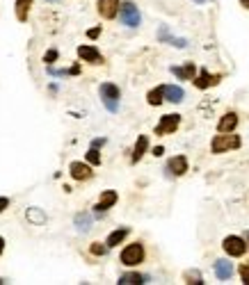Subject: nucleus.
Returning <instances> with one entry per match:
<instances>
[{
    "mask_svg": "<svg viewBox=\"0 0 249 285\" xmlns=\"http://www.w3.org/2000/svg\"><path fill=\"white\" fill-rule=\"evenodd\" d=\"M240 137L238 135H233V133H222V135H217L215 140H213L211 148L213 153H227V151H236V148H240Z\"/></svg>",
    "mask_w": 249,
    "mask_h": 285,
    "instance_id": "obj_1",
    "label": "nucleus"
},
{
    "mask_svg": "<svg viewBox=\"0 0 249 285\" xmlns=\"http://www.w3.org/2000/svg\"><path fill=\"white\" fill-rule=\"evenodd\" d=\"M98 92H101V101H103V105L108 108V112H117V110H119V98H121L119 87L112 85V82H103Z\"/></svg>",
    "mask_w": 249,
    "mask_h": 285,
    "instance_id": "obj_2",
    "label": "nucleus"
},
{
    "mask_svg": "<svg viewBox=\"0 0 249 285\" xmlns=\"http://www.w3.org/2000/svg\"><path fill=\"white\" fill-rule=\"evenodd\" d=\"M121 263H124L126 267H135V265L144 263V247H142L140 242L128 244V247L121 251Z\"/></svg>",
    "mask_w": 249,
    "mask_h": 285,
    "instance_id": "obj_3",
    "label": "nucleus"
},
{
    "mask_svg": "<svg viewBox=\"0 0 249 285\" xmlns=\"http://www.w3.org/2000/svg\"><path fill=\"white\" fill-rule=\"evenodd\" d=\"M119 18H121V23L124 25H128V27H137L142 23V14H140V9H137L133 2H126V5H119Z\"/></svg>",
    "mask_w": 249,
    "mask_h": 285,
    "instance_id": "obj_4",
    "label": "nucleus"
},
{
    "mask_svg": "<svg viewBox=\"0 0 249 285\" xmlns=\"http://www.w3.org/2000/svg\"><path fill=\"white\" fill-rule=\"evenodd\" d=\"M222 247L229 256H233V258H240V256H245V251H247V242L238 235H229L222 242Z\"/></svg>",
    "mask_w": 249,
    "mask_h": 285,
    "instance_id": "obj_5",
    "label": "nucleus"
},
{
    "mask_svg": "<svg viewBox=\"0 0 249 285\" xmlns=\"http://www.w3.org/2000/svg\"><path fill=\"white\" fill-rule=\"evenodd\" d=\"M179 126H181L179 114H165V117L160 119V124L156 126V135H172L179 130Z\"/></svg>",
    "mask_w": 249,
    "mask_h": 285,
    "instance_id": "obj_6",
    "label": "nucleus"
},
{
    "mask_svg": "<svg viewBox=\"0 0 249 285\" xmlns=\"http://www.w3.org/2000/svg\"><path fill=\"white\" fill-rule=\"evenodd\" d=\"M188 171V157L185 155H174L167 162V173L169 176H183Z\"/></svg>",
    "mask_w": 249,
    "mask_h": 285,
    "instance_id": "obj_7",
    "label": "nucleus"
},
{
    "mask_svg": "<svg viewBox=\"0 0 249 285\" xmlns=\"http://www.w3.org/2000/svg\"><path fill=\"white\" fill-rule=\"evenodd\" d=\"M69 171H71V176L76 178V180H89V178L94 176L92 167H89V164H85V162H71Z\"/></svg>",
    "mask_w": 249,
    "mask_h": 285,
    "instance_id": "obj_8",
    "label": "nucleus"
},
{
    "mask_svg": "<svg viewBox=\"0 0 249 285\" xmlns=\"http://www.w3.org/2000/svg\"><path fill=\"white\" fill-rule=\"evenodd\" d=\"M96 7H98V14L103 18H114L117 11H119V0H98Z\"/></svg>",
    "mask_w": 249,
    "mask_h": 285,
    "instance_id": "obj_9",
    "label": "nucleus"
},
{
    "mask_svg": "<svg viewBox=\"0 0 249 285\" xmlns=\"http://www.w3.org/2000/svg\"><path fill=\"white\" fill-rule=\"evenodd\" d=\"M117 192L114 189H105L103 194H101V199H98V203H96V212H105V210H110L114 203H117Z\"/></svg>",
    "mask_w": 249,
    "mask_h": 285,
    "instance_id": "obj_10",
    "label": "nucleus"
},
{
    "mask_svg": "<svg viewBox=\"0 0 249 285\" xmlns=\"http://www.w3.org/2000/svg\"><path fill=\"white\" fill-rule=\"evenodd\" d=\"M236 126H238V114H236V112H227L222 119H220L217 130H220V133H233Z\"/></svg>",
    "mask_w": 249,
    "mask_h": 285,
    "instance_id": "obj_11",
    "label": "nucleus"
},
{
    "mask_svg": "<svg viewBox=\"0 0 249 285\" xmlns=\"http://www.w3.org/2000/svg\"><path fill=\"white\" fill-rule=\"evenodd\" d=\"M78 55H80V59H85V62H92V64H101V62H103L101 53H98L94 46H80V48H78Z\"/></svg>",
    "mask_w": 249,
    "mask_h": 285,
    "instance_id": "obj_12",
    "label": "nucleus"
},
{
    "mask_svg": "<svg viewBox=\"0 0 249 285\" xmlns=\"http://www.w3.org/2000/svg\"><path fill=\"white\" fill-rule=\"evenodd\" d=\"M172 73L176 78H181V80H195L197 66L192 64V62H188V64H183V66H172Z\"/></svg>",
    "mask_w": 249,
    "mask_h": 285,
    "instance_id": "obj_13",
    "label": "nucleus"
},
{
    "mask_svg": "<svg viewBox=\"0 0 249 285\" xmlns=\"http://www.w3.org/2000/svg\"><path fill=\"white\" fill-rule=\"evenodd\" d=\"M220 80H222V76H211L208 71H201L199 78H195V87L197 89H208V87L217 85Z\"/></svg>",
    "mask_w": 249,
    "mask_h": 285,
    "instance_id": "obj_14",
    "label": "nucleus"
},
{
    "mask_svg": "<svg viewBox=\"0 0 249 285\" xmlns=\"http://www.w3.org/2000/svg\"><path fill=\"white\" fill-rule=\"evenodd\" d=\"M146 148H149V137H146V135H140V137H137V142H135V148H133V157H130V160L140 162L142 157H144Z\"/></svg>",
    "mask_w": 249,
    "mask_h": 285,
    "instance_id": "obj_15",
    "label": "nucleus"
},
{
    "mask_svg": "<svg viewBox=\"0 0 249 285\" xmlns=\"http://www.w3.org/2000/svg\"><path fill=\"white\" fill-rule=\"evenodd\" d=\"M128 233H130V228H117V231H112L108 235V240H105V244H108V249H112V247H117V244H121L128 237Z\"/></svg>",
    "mask_w": 249,
    "mask_h": 285,
    "instance_id": "obj_16",
    "label": "nucleus"
},
{
    "mask_svg": "<svg viewBox=\"0 0 249 285\" xmlns=\"http://www.w3.org/2000/svg\"><path fill=\"white\" fill-rule=\"evenodd\" d=\"M215 274L220 281H229L233 274V265L229 263V260H217L215 263Z\"/></svg>",
    "mask_w": 249,
    "mask_h": 285,
    "instance_id": "obj_17",
    "label": "nucleus"
},
{
    "mask_svg": "<svg viewBox=\"0 0 249 285\" xmlns=\"http://www.w3.org/2000/svg\"><path fill=\"white\" fill-rule=\"evenodd\" d=\"M183 96H185V92L181 89V87H176V85H167V87H165V101L181 103V101H183Z\"/></svg>",
    "mask_w": 249,
    "mask_h": 285,
    "instance_id": "obj_18",
    "label": "nucleus"
},
{
    "mask_svg": "<svg viewBox=\"0 0 249 285\" xmlns=\"http://www.w3.org/2000/svg\"><path fill=\"white\" fill-rule=\"evenodd\" d=\"M146 101H149V105L158 108V105L165 101V87H156V89H151V92H149V96H146Z\"/></svg>",
    "mask_w": 249,
    "mask_h": 285,
    "instance_id": "obj_19",
    "label": "nucleus"
},
{
    "mask_svg": "<svg viewBox=\"0 0 249 285\" xmlns=\"http://www.w3.org/2000/svg\"><path fill=\"white\" fill-rule=\"evenodd\" d=\"M140 283H146V276L135 274V272H130V274L119 276V285H140Z\"/></svg>",
    "mask_w": 249,
    "mask_h": 285,
    "instance_id": "obj_20",
    "label": "nucleus"
},
{
    "mask_svg": "<svg viewBox=\"0 0 249 285\" xmlns=\"http://www.w3.org/2000/svg\"><path fill=\"white\" fill-rule=\"evenodd\" d=\"M30 7H32V0H16V18L18 21H27Z\"/></svg>",
    "mask_w": 249,
    "mask_h": 285,
    "instance_id": "obj_21",
    "label": "nucleus"
},
{
    "mask_svg": "<svg viewBox=\"0 0 249 285\" xmlns=\"http://www.w3.org/2000/svg\"><path fill=\"white\" fill-rule=\"evenodd\" d=\"M27 219L32 221V224H43V221H46V215H43L41 210H37V208H30V210H27Z\"/></svg>",
    "mask_w": 249,
    "mask_h": 285,
    "instance_id": "obj_22",
    "label": "nucleus"
},
{
    "mask_svg": "<svg viewBox=\"0 0 249 285\" xmlns=\"http://www.w3.org/2000/svg\"><path fill=\"white\" fill-rule=\"evenodd\" d=\"M89 224H92L89 215H78V217H76V226H78V231L87 233V231H89Z\"/></svg>",
    "mask_w": 249,
    "mask_h": 285,
    "instance_id": "obj_23",
    "label": "nucleus"
},
{
    "mask_svg": "<svg viewBox=\"0 0 249 285\" xmlns=\"http://www.w3.org/2000/svg\"><path fill=\"white\" fill-rule=\"evenodd\" d=\"M87 162H89V164H94V167H98V164H101V153H98V148H89V151H87Z\"/></svg>",
    "mask_w": 249,
    "mask_h": 285,
    "instance_id": "obj_24",
    "label": "nucleus"
},
{
    "mask_svg": "<svg viewBox=\"0 0 249 285\" xmlns=\"http://www.w3.org/2000/svg\"><path fill=\"white\" fill-rule=\"evenodd\" d=\"M185 283H204V281H201V274L199 272H197V269H192V272H185Z\"/></svg>",
    "mask_w": 249,
    "mask_h": 285,
    "instance_id": "obj_25",
    "label": "nucleus"
},
{
    "mask_svg": "<svg viewBox=\"0 0 249 285\" xmlns=\"http://www.w3.org/2000/svg\"><path fill=\"white\" fill-rule=\"evenodd\" d=\"M89 251L94 253V256H105L108 253V244H101V242H94L92 247H89Z\"/></svg>",
    "mask_w": 249,
    "mask_h": 285,
    "instance_id": "obj_26",
    "label": "nucleus"
},
{
    "mask_svg": "<svg viewBox=\"0 0 249 285\" xmlns=\"http://www.w3.org/2000/svg\"><path fill=\"white\" fill-rule=\"evenodd\" d=\"M240 276H243V283L249 285V263L240 265Z\"/></svg>",
    "mask_w": 249,
    "mask_h": 285,
    "instance_id": "obj_27",
    "label": "nucleus"
},
{
    "mask_svg": "<svg viewBox=\"0 0 249 285\" xmlns=\"http://www.w3.org/2000/svg\"><path fill=\"white\" fill-rule=\"evenodd\" d=\"M55 59H57V50H48V53L43 55V62H46V64H53Z\"/></svg>",
    "mask_w": 249,
    "mask_h": 285,
    "instance_id": "obj_28",
    "label": "nucleus"
},
{
    "mask_svg": "<svg viewBox=\"0 0 249 285\" xmlns=\"http://www.w3.org/2000/svg\"><path fill=\"white\" fill-rule=\"evenodd\" d=\"M101 34V27H92V30H87V37L89 39H96Z\"/></svg>",
    "mask_w": 249,
    "mask_h": 285,
    "instance_id": "obj_29",
    "label": "nucleus"
},
{
    "mask_svg": "<svg viewBox=\"0 0 249 285\" xmlns=\"http://www.w3.org/2000/svg\"><path fill=\"white\" fill-rule=\"evenodd\" d=\"M7 205H9V199H7V196H0V212H2Z\"/></svg>",
    "mask_w": 249,
    "mask_h": 285,
    "instance_id": "obj_30",
    "label": "nucleus"
},
{
    "mask_svg": "<svg viewBox=\"0 0 249 285\" xmlns=\"http://www.w3.org/2000/svg\"><path fill=\"white\" fill-rule=\"evenodd\" d=\"M105 144V140H103V137H101V140H94L92 142V146H94V148H98V146H103Z\"/></svg>",
    "mask_w": 249,
    "mask_h": 285,
    "instance_id": "obj_31",
    "label": "nucleus"
},
{
    "mask_svg": "<svg viewBox=\"0 0 249 285\" xmlns=\"http://www.w3.org/2000/svg\"><path fill=\"white\" fill-rule=\"evenodd\" d=\"M163 153H165L163 146H156V148H153V155H163Z\"/></svg>",
    "mask_w": 249,
    "mask_h": 285,
    "instance_id": "obj_32",
    "label": "nucleus"
},
{
    "mask_svg": "<svg viewBox=\"0 0 249 285\" xmlns=\"http://www.w3.org/2000/svg\"><path fill=\"white\" fill-rule=\"evenodd\" d=\"M192 2H197V5H206V2H211V0H192Z\"/></svg>",
    "mask_w": 249,
    "mask_h": 285,
    "instance_id": "obj_33",
    "label": "nucleus"
},
{
    "mask_svg": "<svg viewBox=\"0 0 249 285\" xmlns=\"http://www.w3.org/2000/svg\"><path fill=\"white\" fill-rule=\"evenodd\" d=\"M240 5H243V7H247V9H249V0H240Z\"/></svg>",
    "mask_w": 249,
    "mask_h": 285,
    "instance_id": "obj_34",
    "label": "nucleus"
},
{
    "mask_svg": "<svg viewBox=\"0 0 249 285\" xmlns=\"http://www.w3.org/2000/svg\"><path fill=\"white\" fill-rule=\"evenodd\" d=\"M2 249H5V240L0 237V253H2Z\"/></svg>",
    "mask_w": 249,
    "mask_h": 285,
    "instance_id": "obj_35",
    "label": "nucleus"
},
{
    "mask_svg": "<svg viewBox=\"0 0 249 285\" xmlns=\"http://www.w3.org/2000/svg\"><path fill=\"white\" fill-rule=\"evenodd\" d=\"M247 247H249V233H247Z\"/></svg>",
    "mask_w": 249,
    "mask_h": 285,
    "instance_id": "obj_36",
    "label": "nucleus"
},
{
    "mask_svg": "<svg viewBox=\"0 0 249 285\" xmlns=\"http://www.w3.org/2000/svg\"><path fill=\"white\" fill-rule=\"evenodd\" d=\"M50 2H55V0H50Z\"/></svg>",
    "mask_w": 249,
    "mask_h": 285,
    "instance_id": "obj_37",
    "label": "nucleus"
}]
</instances>
